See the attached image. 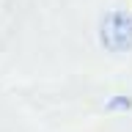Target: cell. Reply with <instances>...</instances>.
I'll return each instance as SVG.
<instances>
[{"label": "cell", "instance_id": "obj_1", "mask_svg": "<svg viewBox=\"0 0 132 132\" xmlns=\"http://www.w3.org/2000/svg\"><path fill=\"white\" fill-rule=\"evenodd\" d=\"M99 41L110 52H127L132 50V14L127 11H110L99 25Z\"/></svg>", "mask_w": 132, "mask_h": 132}]
</instances>
